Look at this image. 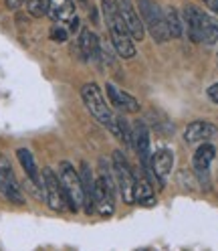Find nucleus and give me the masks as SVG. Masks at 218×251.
Instances as JSON below:
<instances>
[{"label": "nucleus", "mask_w": 218, "mask_h": 251, "mask_svg": "<svg viewBox=\"0 0 218 251\" xmlns=\"http://www.w3.org/2000/svg\"><path fill=\"white\" fill-rule=\"evenodd\" d=\"M59 180L65 188V195H67V202H69V211L77 213L83 202H85V188L81 182V176L69 162H61L59 164Z\"/></svg>", "instance_id": "nucleus-5"}, {"label": "nucleus", "mask_w": 218, "mask_h": 251, "mask_svg": "<svg viewBox=\"0 0 218 251\" xmlns=\"http://www.w3.org/2000/svg\"><path fill=\"white\" fill-rule=\"evenodd\" d=\"M135 6L146 26V33H150L155 43H160V45L166 43L170 35H168V26L164 21V10L158 6V2H153V0H135Z\"/></svg>", "instance_id": "nucleus-3"}, {"label": "nucleus", "mask_w": 218, "mask_h": 251, "mask_svg": "<svg viewBox=\"0 0 218 251\" xmlns=\"http://www.w3.org/2000/svg\"><path fill=\"white\" fill-rule=\"evenodd\" d=\"M115 4H117V10L121 14V19L123 23H126L128 30H130V35L133 41H144L146 37V26L142 23V17H139V12H137V6L133 0H115Z\"/></svg>", "instance_id": "nucleus-8"}, {"label": "nucleus", "mask_w": 218, "mask_h": 251, "mask_svg": "<svg viewBox=\"0 0 218 251\" xmlns=\"http://www.w3.org/2000/svg\"><path fill=\"white\" fill-rule=\"evenodd\" d=\"M200 43H206V45H214L218 43V19L212 17H204V23H202V37Z\"/></svg>", "instance_id": "nucleus-20"}, {"label": "nucleus", "mask_w": 218, "mask_h": 251, "mask_svg": "<svg viewBox=\"0 0 218 251\" xmlns=\"http://www.w3.org/2000/svg\"><path fill=\"white\" fill-rule=\"evenodd\" d=\"M206 93H208V98H210V101H214V103H218V83H214V85H210Z\"/></svg>", "instance_id": "nucleus-23"}, {"label": "nucleus", "mask_w": 218, "mask_h": 251, "mask_svg": "<svg viewBox=\"0 0 218 251\" xmlns=\"http://www.w3.org/2000/svg\"><path fill=\"white\" fill-rule=\"evenodd\" d=\"M214 156H216V148L208 142H202V146L194 152V158H192V166H194V172L198 176L202 175H206L212 160H214Z\"/></svg>", "instance_id": "nucleus-16"}, {"label": "nucleus", "mask_w": 218, "mask_h": 251, "mask_svg": "<svg viewBox=\"0 0 218 251\" xmlns=\"http://www.w3.org/2000/svg\"><path fill=\"white\" fill-rule=\"evenodd\" d=\"M17 156H19V162H21V166H22V170H24V175L30 178V182L43 188V176H41V172H39V168H37V162H35L33 152H30L28 148H19V150H17Z\"/></svg>", "instance_id": "nucleus-17"}, {"label": "nucleus", "mask_w": 218, "mask_h": 251, "mask_svg": "<svg viewBox=\"0 0 218 251\" xmlns=\"http://www.w3.org/2000/svg\"><path fill=\"white\" fill-rule=\"evenodd\" d=\"M43 191H44L46 205H49L53 211L63 213V211L69 209L65 188H63V184H61V180H59V175H55L51 168L43 170Z\"/></svg>", "instance_id": "nucleus-6"}, {"label": "nucleus", "mask_w": 218, "mask_h": 251, "mask_svg": "<svg viewBox=\"0 0 218 251\" xmlns=\"http://www.w3.org/2000/svg\"><path fill=\"white\" fill-rule=\"evenodd\" d=\"M172 168H174V154L172 150H160L158 154L152 158V164H150V176L152 178H158L160 182H166L168 176L172 175Z\"/></svg>", "instance_id": "nucleus-14"}, {"label": "nucleus", "mask_w": 218, "mask_h": 251, "mask_svg": "<svg viewBox=\"0 0 218 251\" xmlns=\"http://www.w3.org/2000/svg\"><path fill=\"white\" fill-rule=\"evenodd\" d=\"M131 142L133 148L142 160V166L146 168V172L150 175V158H152V140H150V130L146 128L144 122H137L133 128H131Z\"/></svg>", "instance_id": "nucleus-9"}, {"label": "nucleus", "mask_w": 218, "mask_h": 251, "mask_svg": "<svg viewBox=\"0 0 218 251\" xmlns=\"http://www.w3.org/2000/svg\"><path fill=\"white\" fill-rule=\"evenodd\" d=\"M93 202H95V211L101 217H111L115 211V193L109 191L101 178H97L95 186H93Z\"/></svg>", "instance_id": "nucleus-12"}, {"label": "nucleus", "mask_w": 218, "mask_h": 251, "mask_svg": "<svg viewBox=\"0 0 218 251\" xmlns=\"http://www.w3.org/2000/svg\"><path fill=\"white\" fill-rule=\"evenodd\" d=\"M79 49L85 61H99L101 59V41L97 39L95 33H91L89 28H83L79 35Z\"/></svg>", "instance_id": "nucleus-15"}, {"label": "nucleus", "mask_w": 218, "mask_h": 251, "mask_svg": "<svg viewBox=\"0 0 218 251\" xmlns=\"http://www.w3.org/2000/svg\"><path fill=\"white\" fill-rule=\"evenodd\" d=\"M218 136V128L214 124L206 122V120H198L186 126L184 130V140L188 144H200V142H208Z\"/></svg>", "instance_id": "nucleus-10"}, {"label": "nucleus", "mask_w": 218, "mask_h": 251, "mask_svg": "<svg viewBox=\"0 0 218 251\" xmlns=\"http://www.w3.org/2000/svg\"><path fill=\"white\" fill-rule=\"evenodd\" d=\"M81 98H83L85 107L91 112V116L95 118L99 124H103L105 128L111 130V134L115 136V132H117V116L111 112V107H109V103L105 101L99 85L97 83L83 85L81 87Z\"/></svg>", "instance_id": "nucleus-2"}, {"label": "nucleus", "mask_w": 218, "mask_h": 251, "mask_svg": "<svg viewBox=\"0 0 218 251\" xmlns=\"http://www.w3.org/2000/svg\"><path fill=\"white\" fill-rule=\"evenodd\" d=\"M0 195H2L8 202H14V205H24V197L21 193V186L17 182V176L10 168V162L0 156Z\"/></svg>", "instance_id": "nucleus-7"}, {"label": "nucleus", "mask_w": 218, "mask_h": 251, "mask_svg": "<svg viewBox=\"0 0 218 251\" xmlns=\"http://www.w3.org/2000/svg\"><path fill=\"white\" fill-rule=\"evenodd\" d=\"M204 17H206V12L200 10L198 6H194V4H186V6H184L182 21H184L186 30H188L190 41H194V43H200V37H202V23H204Z\"/></svg>", "instance_id": "nucleus-13"}, {"label": "nucleus", "mask_w": 218, "mask_h": 251, "mask_svg": "<svg viewBox=\"0 0 218 251\" xmlns=\"http://www.w3.org/2000/svg\"><path fill=\"white\" fill-rule=\"evenodd\" d=\"M51 19L57 23H69L75 17V2L73 0H49V12Z\"/></svg>", "instance_id": "nucleus-18"}, {"label": "nucleus", "mask_w": 218, "mask_h": 251, "mask_svg": "<svg viewBox=\"0 0 218 251\" xmlns=\"http://www.w3.org/2000/svg\"><path fill=\"white\" fill-rule=\"evenodd\" d=\"M111 166H113V176H115L119 197L123 199L126 205H133L135 202V175H133V168L130 166L128 158L119 150L113 152Z\"/></svg>", "instance_id": "nucleus-4"}, {"label": "nucleus", "mask_w": 218, "mask_h": 251, "mask_svg": "<svg viewBox=\"0 0 218 251\" xmlns=\"http://www.w3.org/2000/svg\"><path fill=\"white\" fill-rule=\"evenodd\" d=\"M105 89H107L109 103H111L115 109H119V112H123V114H137L139 112V101L133 96H130L128 91L115 87L113 83H107Z\"/></svg>", "instance_id": "nucleus-11"}, {"label": "nucleus", "mask_w": 218, "mask_h": 251, "mask_svg": "<svg viewBox=\"0 0 218 251\" xmlns=\"http://www.w3.org/2000/svg\"><path fill=\"white\" fill-rule=\"evenodd\" d=\"M26 10H28L30 17L41 19V17H44V14L49 12V0H28Z\"/></svg>", "instance_id": "nucleus-21"}, {"label": "nucleus", "mask_w": 218, "mask_h": 251, "mask_svg": "<svg viewBox=\"0 0 218 251\" xmlns=\"http://www.w3.org/2000/svg\"><path fill=\"white\" fill-rule=\"evenodd\" d=\"M101 10H103V17H105V23L109 28V35H111L113 49L117 51V55L121 59H131L135 55V45H133L130 30L117 10L115 0H101Z\"/></svg>", "instance_id": "nucleus-1"}, {"label": "nucleus", "mask_w": 218, "mask_h": 251, "mask_svg": "<svg viewBox=\"0 0 218 251\" xmlns=\"http://www.w3.org/2000/svg\"><path fill=\"white\" fill-rule=\"evenodd\" d=\"M22 2H24V0H6V6L10 10H17L19 6H22Z\"/></svg>", "instance_id": "nucleus-24"}, {"label": "nucleus", "mask_w": 218, "mask_h": 251, "mask_svg": "<svg viewBox=\"0 0 218 251\" xmlns=\"http://www.w3.org/2000/svg\"><path fill=\"white\" fill-rule=\"evenodd\" d=\"M164 21H166V26H168V35L172 39H180L184 35V21H182L180 12L174 6L164 8Z\"/></svg>", "instance_id": "nucleus-19"}, {"label": "nucleus", "mask_w": 218, "mask_h": 251, "mask_svg": "<svg viewBox=\"0 0 218 251\" xmlns=\"http://www.w3.org/2000/svg\"><path fill=\"white\" fill-rule=\"evenodd\" d=\"M51 39L57 41V43H65V41H67V30H65V28H61V26H53V30H51Z\"/></svg>", "instance_id": "nucleus-22"}]
</instances>
